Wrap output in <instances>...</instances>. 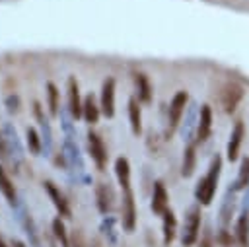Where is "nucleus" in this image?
<instances>
[{
	"label": "nucleus",
	"instance_id": "bb28decb",
	"mask_svg": "<svg viewBox=\"0 0 249 247\" xmlns=\"http://www.w3.org/2000/svg\"><path fill=\"white\" fill-rule=\"evenodd\" d=\"M235 191H243V189H249V158H243L241 159V165H239V173H237V179H235Z\"/></svg>",
	"mask_w": 249,
	"mask_h": 247
},
{
	"label": "nucleus",
	"instance_id": "6ab92c4d",
	"mask_svg": "<svg viewBox=\"0 0 249 247\" xmlns=\"http://www.w3.org/2000/svg\"><path fill=\"white\" fill-rule=\"evenodd\" d=\"M115 175H117V181L121 185L123 191H128L130 189V163L126 158H117L115 159Z\"/></svg>",
	"mask_w": 249,
	"mask_h": 247
},
{
	"label": "nucleus",
	"instance_id": "cd10ccee",
	"mask_svg": "<svg viewBox=\"0 0 249 247\" xmlns=\"http://www.w3.org/2000/svg\"><path fill=\"white\" fill-rule=\"evenodd\" d=\"M53 233L58 239L60 247H70V241H68V235H66V228H64V222L60 220V216L53 220Z\"/></svg>",
	"mask_w": 249,
	"mask_h": 247
},
{
	"label": "nucleus",
	"instance_id": "473e14b6",
	"mask_svg": "<svg viewBox=\"0 0 249 247\" xmlns=\"http://www.w3.org/2000/svg\"><path fill=\"white\" fill-rule=\"evenodd\" d=\"M0 247H8V245H6V241H4L2 237H0Z\"/></svg>",
	"mask_w": 249,
	"mask_h": 247
},
{
	"label": "nucleus",
	"instance_id": "6e6552de",
	"mask_svg": "<svg viewBox=\"0 0 249 247\" xmlns=\"http://www.w3.org/2000/svg\"><path fill=\"white\" fill-rule=\"evenodd\" d=\"M121 210H123V228L126 231H132L134 226H136V204H134V194H132V189L128 191H123V204H121Z\"/></svg>",
	"mask_w": 249,
	"mask_h": 247
},
{
	"label": "nucleus",
	"instance_id": "a878e982",
	"mask_svg": "<svg viewBox=\"0 0 249 247\" xmlns=\"http://www.w3.org/2000/svg\"><path fill=\"white\" fill-rule=\"evenodd\" d=\"M25 142H27V148H29V152L33 156H39L41 154V150H43V138H41V134L33 126H29L25 130Z\"/></svg>",
	"mask_w": 249,
	"mask_h": 247
},
{
	"label": "nucleus",
	"instance_id": "423d86ee",
	"mask_svg": "<svg viewBox=\"0 0 249 247\" xmlns=\"http://www.w3.org/2000/svg\"><path fill=\"white\" fill-rule=\"evenodd\" d=\"M212 134V109L210 105H202L196 119V130H195V144H202Z\"/></svg>",
	"mask_w": 249,
	"mask_h": 247
},
{
	"label": "nucleus",
	"instance_id": "5701e85b",
	"mask_svg": "<svg viewBox=\"0 0 249 247\" xmlns=\"http://www.w3.org/2000/svg\"><path fill=\"white\" fill-rule=\"evenodd\" d=\"M0 193L4 194V198L10 202V204H16L18 196H16V189H14V183L10 179V175L6 173V169L0 165Z\"/></svg>",
	"mask_w": 249,
	"mask_h": 247
},
{
	"label": "nucleus",
	"instance_id": "39448f33",
	"mask_svg": "<svg viewBox=\"0 0 249 247\" xmlns=\"http://www.w3.org/2000/svg\"><path fill=\"white\" fill-rule=\"evenodd\" d=\"M88 152H89L95 167L99 171H103L105 165H107V148H105L101 136L97 132H93V130L88 132Z\"/></svg>",
	"mask_w": 249,
	"mask_h": 247
},
{
	"label": "nucleus",
	"instance_id": "dca6fc26",
	"mask_svg": "<svg viewBox=\"0 0 249 247\" xmlns=\"http://www.w3.org/2000/svg\"><path fill=\"white\" fill-rule=\"evenodd\" d=\"M134 84H136V99L140 103L152 101V84L144 72H134Z\"/></svg>",
	"mask_w": 249,
	"mask_h": 247
},
{
	"label": "nucleus",
	"instance_id": "4be33fe9",
	"mask_svg": "<svg viewBox=\"0 0 249 247\" xmlns=\"http://www.w3.org/2000/svg\"><path fill=\"white\" fill-rule=\"evenodd\" d=\"M161 218H163V245H171V241L175 239V231H177V218L171 208H167Z\"/></svg>",
	"mask_w": 249,
	"mask_h": 247
},
{
	"label": "nucleus",
	"instance_id": "a211bd4d",
	"mask_svg": "<svg viewBox=\"0 0 249 247\" xmlns=\"http://www.w3.org/2000/svg\"><path fill=\"white\" fill-rule=\"evenodd\" d=\"M196 144L195 142H187L185 150H183V161H181V175L183 177H191L195 173V165H196Z\"/></svg>",
	"mask_w": 249,
	"mask_h": 247
},
{
	"label": "nucleus",
	"instance_id": "f03ea898",
	"mask_svg": "<svg viewBox=\"0 0 249 247\" xmlns=\"http://www.w3.org/2000/svg\"><path fill=\"white\" fill-rule=\"evenodd\" d=\"M198 231H200V206H191L185 214L183 231H181L183 247H193L198 239Z\"/></svg>",
	"mask_w": 249,
	"mask_h": 247
},
{
	"label": "nucleus",
	"instance_id": "f3484780",
	"mask_svg": "<svg viewBox=\"0 0 249 247\" xmlns=\"http://www.w3.org/2000/svg\"><path fill=\"white\" fill-rule=\"evenodd\" d=\"M99 115H101V107L97 105L93 93H88L84 97V107H82V119L89 124H95L99 121Z\"/></svg>",
	"mask_w": 249,
	"mask_h": 247
},
{
	"label": "nucleus",
	"instance_id": "0eeeda50",
	"mask_svg": "<svg viewBox=\"0 0 249 247\" xmlns=\"http://www.w3.org/2000/svg\"><path fill=\"white\" fill-rule=\"evenodd\" d=\"M101 113L107 119L115 117V78H107L101 86V97H99Z\"/></svg>",
	"mask_w": 249,
	"mask_h": 247
},
{
	"label": "nucleus",
	"instance_id": "c756f323",
	"mask_svg": "<svg viewBox=\"0 0 249 247\" xmlns=\"http://www.w3.org/2000/svg\"><path fill=\"white\" fill-rule=\"evenodd\" d=\"M6 105H8V111H10V113L19 111V97H18V95H10V97L6 99Z\"/></svg>",
	"mask_w": 249,
	"mask_h": 247
},
{
	"label": "nucleus",
	"instance_id": "c85d7f7f",
	"mask_svg": "<svg viewBox=\"0 0 249 247\" xmlns=\"http://www.w3.org/2000/svg\"><path fill=\"white\" fill-rule=\"evenodd\" d=\"M195 107V105H193ZM189 109V113H187V123H185V126H183V138L187 140V142H191V134H193V128H195V123H193V119H195V109ZM196 130V128H195Z\"/></svg>",
	"mask_w": 249,
	"mask_h": 247
},
{
	"label": "nucleus",
	"instance_id": "4468645a",
	"mask_svg": "<svg viewBox=\"0 0 249 247\" xmlns=\"http://www.w3.org/2000/svg\"><path fill=\"white\" fill-rule=\"evenodd\" d=\"M45 191H47L49 198L53 200L54 208L60 212V216L70 218V206H68V200L64 198V194L60 193V189H58V187H56L53 181H45Z\"/></svg>",
	"mask_w": 249,
	"mask_h": 247
},
{
	"label": "nucleus",
	"instance_id": "9b49d317",
	"mask_svg": "<svg viewBox=\"0 0 249 247\" xmlns=\"http://www.w3.org/2000/svg\"><path fill=\"white\" fill-rule=\"evenodd\" d=\"M4 138H6V146H8V154H10L12 161H14V163H21V159H23V150H21V144H19V140H18V134H16V130L12 128L10 123L4 124Z\"/></svg>",
	"mask_w": 249,
	"mask_h": 247
},
{
	"label": "nucleus",
	"instance_id": "2f4dec72",
	"mask_svg": "<svg viewBox=\"0 0 249 247\" xmlns=\"http://www.w3.org/2000/svg\"><path fill=\"white\" fill-rule=\"evenodd\" d=\"M12 247H25V245H23L21 241H18V239H16V241H12Z\"/></svg>",
	"mask_w": 249,
	"mask_h": 247
},
{
	"label": "nucleus",
	"instance_id": "1a4fd4ad",
	"mask_svg": "<svg viewBox=\"0 0 249 247\" xmlns=\"http://www.w3.org/2000/svg\"><path fill=\"white\" fill-rule=\"evenodd\" d=\"M243 136H245V126L241 121H237L230 132V140H228V150H226V156L230 161H235L239 158V150H241V142H243Z\"/></svg>",
	"mask_w": 249,
	"mask_h": 247
},
{
	"label": "nucleus",
	"instance_id": "ddd939ff",
	"mask_svg": "<svg viewBox=\"0 0 249 247\" xmlns=\"http://www.w3.org/2000/svg\"><path fill=\"white\" fill-rule=\"evenodd\" d=\"M169 208V194L163 187L161 181L154 183V191H152V212L158 216H163V212Z\"/></svg>",
	"mask_w": 249,
	"mask_h": 247
},
{
	"label": "nucleus",
	"instance_id": "b1692460",
	"mask_svg": "<svg viewBox=\"0 0 249 247\" xmlns=\"http://www.w3.org/2000/svg\"><path fill=\"white\" fill-rule=\"evenodd\" d=\"M233 208H235V196H233V191L230 189V191L226 193V198H224L222 208H220V224H222V226H228V222L231 220Z\"/></svg>",
	"mask_w": 249,
	"mask_h": 247
},
{
	"label": "nucleus",
	"instance_id": "aec40b11",
	"mask_svg": "<svg viewBox=\"0 0 249 247\" xmlns=\"http://www.w3.org/2000/svg\"><path fill=\"white\" fill-rule=\"evenodd\" d=\"M235 237H237V243L241 247H249V212H247V208H243V212L237 218Z\"/></svg>",
	"mask_w": 249,
	"mask_h": 247
},
{
	"label": "nucleus",
	"instance_id": "20e7f679",
	"mask_svg": "<svg viewBox=\"0 0 249 247\" xmlns=\"http://www.w3.org/2000/svg\"><path fill=\"white\" fill-rule=\"evenodd\" d=\"M189 103V93L185 89H179L169 103V111H167V123H169V132L175 130L181 123V117L185 115V107Z\"/></svg>",
	"mask_w": 249,
	"mask_h": 247
},
{
	"label": "nucleus",
	"instance_id": "7ed1b4c3",
	"mask_svg": "<svg viewBox=\"0 0 249 247\" xmlns=\"http://www.w3.org/2000/svg\"><path fill=\"white\" fill-rule=\"evenodd\" d=\"M241 99H243V88L237 82H228V84L222 86V89H220V103H222L226 113H233Z\"/></svg>",
	"mask_w": 249,
	"mask_h": 247
},
{
	"label": "nucleus",
	"instance_id": "412c9836",
	"mask_svg": "<svg viewBox=\"0 0 249 247\" xmlns=\"http://www.w3.org/2000/svg\"><path fill=\"white\" fill-rule=\"evenodd\" d=\"M128 121H130L132 132L138 136L142 132V111H140V101L136 97L128 99Z\"/></svg>",
	"mask_w": 249,
	"mask_h": 247
},
{
	"label": "nucleus",
	"instance_id": "393cba45",
	"mask_svg": "<svg viewBox=\"0 0 249 247\" xmlns=\"http://www.w3.org/2000/svg\"><path fill=\"white\" fill-rule=\"evenodd\" d=\"M58 88L53 84V82H47V107H49V115L51 117H56L58 115Z\"/></svg>",
	"mask_w": 249,
	"mask_h": 247
},
{
	"label": "nucleus",
	"instance_id": "9d476101",
	"mask_svg": "<svg viewBox=\"0 0 249 247\" xmlns=\"http://www.w3.org/2000/svg\"><path fill=\"white\" fill-rule=\"evenodd\" d=\"M82 107H84V101L80 97V86H78V80L74 76L68 78V113L74 117V119H80L82 117Z\"/></svg>",
	"mask_w": 249,
	"mask_h": 247
},
{
	"label": "nucleus",
	"instance_id": "7c9ffc66",
	"mask_svg": "<svg viewBox=\"0 0 249 247\" xmlns=\"http://www.w3.org/2000/svg\"><path fill=\"white\" fill-rule=\"evenodd\" d=\"M10 158V154H8V146H6V138H4V134H0V159H8Z\"/></svg>",
	"mask_w": 249,
	"mask_h": 247
},
{
	"label": "nucleus",
	"instance_id": "2eb2a0df",
	"mask_svg": "<svg viewBox=\"0 0 249 247\" xmlns=\"http://www.w3.org/2000/svg\"><path fill=\"white\" fill-rule=\"evenodd\" d=\"M33 111H35V119H37L39 126H41L43 148H45V152L49 154V152H51V148H53V132H51V124H49V119L43 115V107H41L37 101L33 103Z\"/></svg>",
	"mask_w": 249,
	"mask_h": 247
},
{
	"label": "nucleus",
	"instance_id": "f8f14e48",
	"mask_svg": "<svg viewBox=\"0 0 249 247\" xmlns=\"http://www.w3.org/2000/svg\"><path fill=\"white\" fill-rule=\"evenodd\" d=\"M95 198H97V208L101 214H109L115 206V193L109 187V183H99L95 187Z\"/></svg>",
	"mask_w": 249,
	"mask_h": 247
},
{
	"label": "nucleus",
	"instance_id": "f257e3e1",
	"mask_svg": "<svg viewBox=\"0 0 249 247\" xmlns=\"http://www.w3.org/2000/svg\"><path fill=\"white\" fill-rule=\"evenodd\" d=\"M220 171H222V158L216 154L210 161V167L206 171L204 177L198 179L196 189H195V196L198 200V204L206 206L212 202L214 194H216V187H218V179H220Z\"/></svg>",
	"mask_w": 249,
	"mask_h": 247
}]
</instances>
